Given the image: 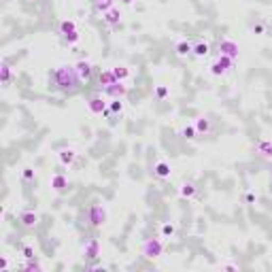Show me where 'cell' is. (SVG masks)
<instances>
[{"mask_svg":"<svg viewBox=\"0 0 272 272\" xmlns=\"http://www.w3.org/2000/svg\"><path fill=\"white\" fill-rule=\"evenodd\" d=\"M54 83L57 89L66 94H75L79 89V83H81V77L77 73L75 64H60L54 73Z\"/></svg>","mask_w":272,"mask_h":272,"instance_id":"1","label":"cell"},{"mask_svg":"<svg viewBox=\"0 0 272 272\" xmlns=\"http://www.w3.org/2000/svg\"><path fill=\"white\" fill-rule=\"evenodd\" d=\"M57 34H60L62 41L68 43V45H75V43L81 38V34H79V26H77L75 19H64V22L60 24V28H57Z\"/></svg>","mask_w":272,"mask_h":272,"instance_id":"2","label":"cell"},{"mask_svg":"<svg viewBox=\"0 0 272 272\" xmlns=\"http://www.w3.org/2000/svg\"><path fill=\"white\" fill-rule=\"evenodd\" d=\"M140 253L147 257V260H158V257L164 253V241L160 238H147L140 247Z\"/></svg>","mask_w":272,"mask_h":272,"instance_id":"3","label":"cell"},{"mask_svg":"<svg viewBox=\"0 0 272 272\" xmlns=\"http://www.w3.org/2000/svg\"><path fill=\"white\" fill-rule=\"evenodd\" d=\"M107 219H109V213H107V209L102 204H92L89 206V211H87V221H89V225L92 228H102V225L107 223Z\"/></svg>","mask_w":272,"mask_h":272,"instance_id":"4","label":"cell"},{"mask_svg":"<svg viewBox=\"0 0 272 272\" xmlns=\"http://www.w3.org/2000/svg\"><path fill=\"white\" fill-rule=\"evenodd\" d=\"M232 68H234V60H232V57H228V55H219L217 60L211 64V75L223 77V75H228Z\"/></svg>","mask_w":272,"mask_h":272,"instance_id":"5","label":"cell"},{"mask_svg":"<svg viewBox=\"0 0 272 272\" xmlns=\"http://www.w3.org/2000/svg\"><path fill=\"white\" fill-rule=\"evenodd\" d=\"M238 54H241V45H238L234 38H223V41H219V55H228L232 60H236Z\"/></svg>","mask_w":272,"mask_h":272,"instance_id":"6","label":"cell"},{"mask_svg":"<svg viewBox=\"0 0 272 272\" xmlns=\"http://www.w3.org/2000/svg\"><path fill=\"white\" fill-rule=\"evenodd\" d=\"M128 94V87L124 85V81H115L113 85L109 87H102V96H107V98H124V96Z\"/></svg>","mask_w":272,"mask_h":272,"instance_id":"7","label":"cell"},{"mask_svg":"<svg viewBox=\"0 0 272 272\" xmlns=\"http://www.w3.org/2000/svg\"><path fill=\"white\" fill-rule=\"evenodd\" d=\"M100 255V241L98 238H89V241L83 245V257L85 260H96Z\"/></svg>","mask_w":272,"mask_h":272,"instance_id":"8","label":"cell"},{"mask_svg":"<svg viewBox=\"0 0 272 272\" xmlns=\"http://www.w3.org/2000/svg\"><path fill=\"white\" fill-rule=\"evenodd\" d=\"M87 111L92 115H105L107 111V102L102 96H92V98L87 100Z\"/></svg>","mask_w":272,"mask_h":272,"instance_id":"9","label":"cell"},{"mask_svg":"<svg viewBox=\"0 0 272 272\" xmlns=\"http://www.w3.org/2000/svg\"><path fill=\"white\" fill-rule=\"evenodd\" d=\"M51 190H54L55 193H62V191H66L68 190V177H64V174H54L51 177Z\"/></svg>","mask_w":272,"mask_h":272,"instance_id":"10","label":"cell"},{"mask_svg":"<svg viewBox=\"0 0 272 272\" xmlns=\"http://www.w3.org/2000/svg\"><path fill=\"white\" fill-rule=\"evenodd\" d=\"M57 160H60V164L62 166H73L75 164V160H77V151L75 149H60L57 151Z\"/></svg>","mask_w":272,"mask_h":272,"instance_id":"11","label":"cell"},{"mask_svg":"<svg viewBox=\"0 0 272 272\" xmlns=\"http://www.w3.org/2000/svg\"><path fill=\"white\" fill-rule=\"evenodd\" d=\"M19 223H22L24 228H34L38 223V215L34 211H22L19 213Z\"/></svg>","mask_w":272,"mask_h":272,"instance_id":"12","label":"cell"},{"mask_svg":"<svg viewBox=\"0 0 272 272\" xmlns=\"http://www.w3.org/2000/svg\"><path fill=\"white\" fill-rule=\"evenodd\" d=\"M121 17H124V13H121L119 9H115V6H113V9H109L107 13H102V19H105V22L111 26V28L121 22Z\"/></svg>","mask_w":272,"mask_h":272,"instance_id":"13","label":"cell"},{"mask_svg":"<svg viewBox=\"0 0 272 272\" xmlns=\"http://www.w3.org/2000/svg\"><path fill=\"white\" fill-rule=\"evenodd\" d=\"M121 113H124V98H113L109 102L105 115L107 117H113V115H121Z\"/></svg>","mask_w":272,"mask_h":272,"instance_id":"14","label":"cell"},{"mask_svg":"<svg viewBox=\"0 0 272 272\" xmlns=\"http://www.w3.org/2000/svg\"><path fill=\"white\" fill-rule=\"evenodd\" d=\"M75 68H77V73H79L81 81H89V77H92V64L85 60H79L75 64Z\"/></svg>","mask_w":272,"mask_h":272,"instance_id":"15","label":"cell"},{"mask_svg":"<svg viewBox=\"0 0 272 272\" xmlns=\"http://www.w3.org/2000/svg\"><path fill=\"white\" fill-rule=\"evenodd\" d=\"M170 164H168V162H158V164H155V168H153V174L155 177H160V179H168L170 177Z\"/></svg>","mask_w":272,"mask_h":272,"instance_id":"16","label":"cell"},{"mask_svg":"<svg viewBox=\"0 0 272 272\" xmlns=\"http://www.w3.org/2000/svg\"><path fill=\"white\" fill-rule=\"evenodd\" d=\"M0 79H2V85H11V81L15 79V73L6 62H2V68H0Z\"/></svg>","mask_w":272,"mask_h":272,"instance_id":"17","label":"cell"},{"mask_svg":"<svg viewBox=\"0 0 272 272\" xmlns=\"http://www.w3.org/2000/svg\"><path fill=\"white\" fill-rule=\"evenodd\" d=\"M115 81H117V77H115L113 68H107V70H102V73H100V85H102V87L113 85Z\"/></svg>","mask_w":272,"mask_h":272,"instance_id":"18","label":"cell"},{"mask_svg":"<svg viewBox=\"0 0 272 272\" xmlns=\"http://www.w3.org/2000/svg\"><path fill=\"white\" fill-rule=\"evenodd\" d=\"M255 151L262 155V158H272V140H260L255 145Z\"/></svg>","mask_w":272,"mask_h":272,"instance_id":"19","label":"cell"},{"mask_svg":"<svg viewBox=\"0 0 272 272\" xmlns=\"http://www.w3.org/2000/svg\"><path fill=\"white\" fill-rule=\"evenodd\" d=\"M209 51H211L209 43H204V41L193 43V51H191V54L196 55V57H206V55H209Z\"/></svg>","mask_w":272,"mask_h":272,"instance_id":"20","label":"cell"},{"mask_svg":"<svg viewBox=\"0 0 272 272\" xmlns=\"http://www.w3.org/2000/svg\"><path fill=\"white\" fill-rule=\"evenodd\" d=\"M113 73H115V77H117V81H124V83L132 77V70L128 66H113Z\"/></svg>","mask_w":272,"mask_h":272,"instance_id":"21","label":"cell"},{"mask_svg":"<svg viewBox=\"0 0 272 272\" xmlns=\"http://www.w3.org/2000/svg\"><path fill=\"white\" fill-rule=\"evenodd\" d=\"M193 126H196V130H198V134H209L211 132V119L209 117H198V121H196V124H193Z\"/></svg>","mask_w":272,"mask_h":272,"instance_id":"22","label":"cell"},{"mask_svg":"<svg viewBox=\"0 0 272 272\" xmlns=\"http://www.w3.org/2000/svg\"><path fill=\"white\" fill-rule=\"evenodd\" d=\"M174 51H177L179 55H187V54H191V51H193V45L190 41H179L177 45H174Z\"/></svg>","mask_w":272,"mask_h":272,"instance_id":"23","label":"cell"},{"mask_svg":"<svg viewBox=\"0 0 272 272\" xmlns=\"http://www.w3.org/2000/svg\"><path fill=\"white\" fill-rule=\"evenodd\" d=\"M179 191H181V196H183V198H193V196H196V185L190 183V181H185V183L181 185Z\"/></svg>","mask_w":272,"mask_h":272,"instance_id":"24","label":"cell"},{"mask_svg":"<svg viewBox=\"0 0 272 272\" xmlns=\"http://www.w3.org/2000/svg\"><path fill=\"white\" fill-rule=\"evenodd\" d=\"M24 268L28 270V272H41V270H43V266H41V264H38V262L34 260V257H30V260H26Z\"/></svg>","mask_w":272,"mask_h":272,"instance_id":"25","label":"cell"},{"mask_svg":"<svg viewBox=\"0 0 272 272\" xmlns=\"http://www.w3.org/2000/svg\"><path fill=\"white\" fill-rule=\"evenodd\" d=\"M196 134H198L196 126H185L183 130H181V136H183V138H187V140H193V138H196Z\"/></svg>","mask_w":272,"mask_h":272,"instance_id":"26","label":"cell"},{"mask_svg":"<svg viewBox=\"0 0 272 272\" xmlns=\"http://www.w3.org/2000/svg\"><path fill=\"white\" fill-rule=\"evenodd\" d=\"M174 232H177V228H174L172 223H164V225H162V236H164V238H172Z\"/></svg>","mask_w":272,"mask_h":272,"instance_id":"27","label":"cell"},{"mask_svg":"<svg viewBox=\"0 0 272 272\" xmlns=\"http://www.w3.org/2000/svg\"><path fill=\"white\" fill-rule=\"evenodd\" d=\"M155 96H158L160 100H164L166 96H168V87L166 85H158V89H155Z\"/></svg>","mask_w":272,"mask_h":272,"instance_id":"28","label":"cell"},{"mask_svg":"<svg viewBox=\"0 0 272 272\" xmlns=\"http://www.w3.org/2000/svg\"><path fill=\"white\" fill-rule=\"evenodd\" d=\"M22 255L26 257V260H30V257H34V249H32L30 245H26V247L22 249Z\"/></svg>","mask_w":272,"mask_h":272,"instance_id":"29","label":"cell"},{"mask_svg":"<svg viewBox=\"0 0 272 272\" xmlns=\"http://www.w3.org/2000/svg\"><path fill=\"white\" fill-rule=\"evenodd\" d=\"M22 177H24V181H32L34 179V170H32V168H24Z\"/></svg>","mask_w":272,"mask_h":272,"instance_id":"30","label":"cell"},{"mask_svg":"<svg viewBox=\"0 0 272 272\" xmlns=\"http://www.w3.org/2000/svg\"><path fill=\"white\" fill-rule=\"evenodd\" d=\"M245 200H247V202H257V196H255L253 191H249L247 196H245Z\"/></svg>","mask_w":272,"mask_h":272,"instance_id":"31","label":"cell"},{"mask_svg":"<svg viewBox=\"0 0 272 272\" xmlns=\"http://www.w3.org/2000/svg\"><path fill=\"white\" fill-rule=\"evenodd\" d=\"M9 268V260L6 257H0V270H6Z\"/></svg>","mask_w":272,"mask_h":272,"instance_id":"32","label":"cell"},{"mask_svg":"<svg viewBox=\"0 0 272 272\" xmlns=\"http://www.w3.org/2000/svg\"><path fill=\"white\" fill-rule=\"evenodd\" d=\"M223 270H238V266H234V264H225V266H221Z\"/></svg>","mask_w":272,"mask_h":272,"instance_id":"33","label":"cell"},{"mask_svg":"<svg viewBox=\"0 0 272 272\" xmlns=\"http://www.w3.org/2000/svg\"><path fill=\"white\" fill-rule=\"evenodd\" d=\"M253 30H255V32H264V26H262V24H257Z\"/></svg>","mask_w":272,"mask_h":272,"instance_id":"34","label":"cell"},{"mask_svg":"<svg viewBox=\"0 0 272 272\" xmlns=\"http://www.w3.org/2000/svg\"><path fill=\"white\" fill-rule=\"evenodd\" d=\"M121 2H126V4H132V2H134V0H121Z\"/></svg>","mask_w":272,"mask_h":272,"instance_id":"35","label":"cell"}]
</instances>
